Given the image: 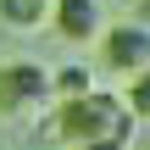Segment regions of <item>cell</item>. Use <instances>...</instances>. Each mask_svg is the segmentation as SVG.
I'll return each mask as SVG.
<instances>
[{
    "mask_svg": "<svg viewBox=\"0 0 150 150\" xmlns=\"http://www.w3.org/2000/svg\"><path fill=\"white\" fill-rule=\"evenodd\" d=\"M50 28L67 45H89L106 33V6L100 0H50Z\"/></svg>",
    "mask_w": 150,
    "mask_h": 150,
    "instance_id": "obj_4",
    "label": "cell"
},
{
    "mask_svg": "<svg viewBox=\"0 0 150 150\" xmlns=\"http://www.w3.org/2000/svg\"><path fill=\"white\" fill-rule=\"evenodd\" d=\"M100 50H106V67H117V72H145L150 67V28L139 17H128V22H111L106 33H100Z\"/></svg>",
    "mask_w": 150,
    "mask_h": 150,
    "instance_id": "obj_3",
    "label": "cell"
},
{
    "mask_svg": "<svg viewBox=\"0 0 150 150\" xmlns=\"http://www.w3.org/2000/svg\"><path fill=\"white\" fill-rule=\"evenodd\" d=\"M50 89H56V100H72V95H89V89H95V72H89L83 61H72V67L50 72Z\"/></svg>",
    "mask_w": 150,
    "mask_h": 150,
    "instance_id": "obj_6",
    "label": "cell"
},
{
    "mask_svg": "<svg viewBox=\"0 0 150 150\" xmlns=\"http://www.w3.org/2000/svg\"><path fill=\"white\" fill-rule=\"evenodd\" d=\"M122 100H128V111H134L139 122H150V67L128 78V95H122Z\"/></svg>",
    "mask_w": 150,
    "mask_h": 150,
    "instance_id": "obj_7",
    "label": "cell"
},
{
    "mask_svg": "<svg viewBox=\"0 0 150 150\" xmlns=\"http://www.w3.org/2000/svg\"><path fill=\"white\" fill-rule=\"evenodd\" d=\"M0 22L11 33H33L50 22V0H0Z\"/></svg>",
    "mask_w": 150,
    "mask_h": 150,
    "instance_id": "obj_5",
    "label": "cell"
},
{
    "mask_svg": "<svg viewBox=\"0 0 150 150\" xmlns=\"http://www.w3.org/2000/svg\"><path fill=\"white\" fill-rule=\"evenodd\" d=\"M50 117H56V134L72 150H134V134H139V117L111 89H89V95L56 100Z\"/></svg>",
    "mask_w": 150,
    "mask_h": 150,
    "instance_id": "obj_1",
    "label": "cell"
},
{
    "mask_svg": "<svg viewBox=\"0 0 150 150\" xmlns=\"http://www.w3.org/2000/svg\"><path fill=\"white\" fill-rule=\"evenodd\" d=\"M134 17H139V22L150 28V0H134Z\"/></svg>",
    "mask_w": 150,
    "mask_h": 150,
    "instance_id": "obj_8",
    "label": "cell"
},
{
    "mask_svg": "<svg viewBox=\"0 0 150 150\" xmlns=\"http://www.w3.org/2000/svg\"><path fill=\"white\" fill-rule=\"evenodd\" d=\"M50 106H56V89H50L45 61H6L0 67V117H33Z\"/></svg>",
    "mask_w": 150,
    "mask_h": 150,
    "instance_id": "obj_2",
    "label": "cell"
}]
</instances>
